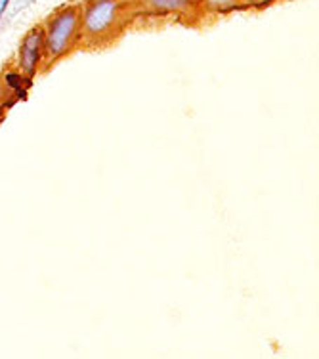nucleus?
Returning a JSON list of instances; mask_svg holds the SVG:
<instances>
[{"mask_svg":"<svg viewBox=\"0 0 319 359\" xmlns=\"http://www.w3.org/2000/svg\"><path fill=\"white\" fill-rule=\"evenodd\" d=\"M44 31V60L48 63L57 62L69 54L81 35V10L75 6L63 8L52 15Z\"/></svg>","mask_w":319,"mask_h":359,"instance_id":"obj_1","label":"nucleus"},{"mask_svg":"<svg viewBox=\"0 0 319 359\" xmlns=\"http://www.w3.org/2000/svg\"><path fill=\"white\" fill-rule=\"evenodd\" d=\"M121 0H92L81 12V33L88 41L105 39L121 23Z\"/></svg>","mask_w":319,"mask_h":359,"instance_id":"obj_2","label":"nucleus"},{"mask_svg":"<svg viewBox=\"0 0 319 359\" xmlns=\"http://www.w3.org/2000/svg\"><path fill=\"white\" fill-rule=\"evenodd\" d=\"M44 60V31L35 27L23 36L20 44V69L25 76H33Z\"/></svg>","mask_w":319,"mask_h":359,"instance_id":"obj_3","label":"nucleus"},{"mask_svg":"<svg viewBox=\"0 0 319 359\" xmlns=\"http://www.w3.org/2000/svg\"><path fill=\"white\" fill-rule=\"evenodd\" d=\"M147 4L157 12H180L191 4V0H147Z\"/></svg>","mask_w":319,"mask_h":359,"instance_id":"obj_4","label":"nucleus"},{"mask_svg":"<svg viewBox=\"0 0 319 359\" xmlns=\"http://www.w3.org/2000/svg\"><path fill=\"white\" fill-rule=\"evenodd\" d=\"M236 0H207L208 6H215V8H228L231 6Z\"/></svg>","mask_w":319,"mask_h":359,"instance_id":"obj_5","label":"nucleus"},{"mask_svg":"<svg viewBox=\"0 0 319 359\" xmlns=\"http://www.w3.org/2000/svg\"><path fill=\"white\" fill-rule=\"evenodd\" d=\"M8 2L10 0H0V18H2V14H4V10L8 8Z\"/></svg>","mask_w":319,"mask_h":359,"instance_id":"obj_6","label":"nucleus"}]
</instances>
